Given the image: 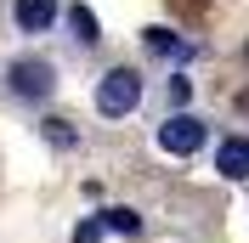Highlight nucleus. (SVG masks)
<instances>
[{"label": "nucleus", "mask_w": 249, "mask_h": 243, "mask_svg": "<svg viewBox=\"0 0 249 243\" xmlns=\"http://www.w3.org/2000/svg\"><path fill=\"white\" fill-rule=\"evenodd\" d=\"M96 221H102V232H142V215L136 209H124V204H119V209H102V215H96Z\"/></svg>", "instance_id": "nucleus-8"}, {"label": "nucleus", "mask_w": 249, "mask_h": 243, "mask_svg": "<svg viewBox=\"0 0 249 243\" xmlns=\"http://www.w3.org/2000/svg\"><path fill=\"white\" fill-rule=\"evenodd\" d=\"M142 40H147V51H153V57H176V62H187V57H193V46H187V40H176L170 29H147Z\"/></svg>", "instance_id": "nucleus-6"}, {"label": "nucleus", "mask_w": 249, "mask_h": 243, "mask_svg": "<svg viewBox=\"0 0 249 243\" xmlns=\"http://www.w3.org/2000/svg\"><path fill=\"white\" fill-rule=\"evenodd\" d=\"M215 170L227 175V181H244L249 175V136H227L215 147Z\"/></svg>", "instance_id": "nucleus-4"}, {"label": "nucleus", "mask_w": 249, "mask_h": 243, "mask_svg": "<svg viewBox=\"0 0 249 243\" xmlns=\"http://www.w3.org/2000/svg\"><path fill=\"white\" fill-rule=\"evenodd\" d=\"M12 17H17V29H23V34H46L51 23H57V0H17Z\"/></svg>", "instance_id": "nucleus-5"}, {"label": "nucleus", "mask_w": 249, "mask_h": 243, "mask_svg": "<svg viewBox=\"0 0 249 243\" xmlns=\"http://www.w3.org/2000/svg\"><path fill=\"white\" fill-rule=\"evenodd\" d=\"M164 96H170V107H181V102H187V96H193V85H187V79H181V74H176V79H170V85H164Z\"/></svg>", "instance_id": "nucleus-10"}, {"label": "nucleus", "mask_w": 249, "mask_h": 243, "mask_svg": "<svg viewBox=\"0 0 249 243\" xmlns=\"http://www.w3.org/2000/svg\"><path fill=\"white\" fill-rule=\"evenodd\" d=\"M102 238V221H79V232H74V243H96Z\"/></svg>", "instance_id": "nucleus-11"}, {"label": "nucleus", "mask_w": 249, "mask_h": 243, "mask_svg": "<svg viewBox=\"0 0 249 243\" xmlns=\"http://www.w3.org/2000/svg\"><path fill=\"white\" fill-rule=\"evenodd\" d=\"M68 29H74L79 46H96V40H102V29H96V12H91V6H68Z\"/></svg>", "instance_id": "nucleus-7"}, {"label": "nucleus", "mask_w": 249, "mask_h": 243, "mask_svg": "<svg viewBox=\"0 0 249 243\" xmlns=\"http://www.w3.org/2000/svg\"><path fill=\"white\" fill-rule=\"evenodd\" d=\"M136 107H142V74L136 68H108V74L96 79V113L124 119V113H136Z\"/></svg>", "instance_id": "nucleus-1"}, {"label": "nucleus", "mask_w": 249, "mask_h": 243, "mask_svg": "<svg viewBox=\"0 0 249 243\" xmlns=\"http://www.w3.org/2000/svg\"><path fill=\"white\" fill-rule=\"evenodd\" d=\"M46 141H51V147H74V124H68V119H46Z\"/></svg>", "instance_id": "nucleus-9"}, {"label": "nucleus", "mask_w": 249, "mask_h": 243, "mask_svg": "<svg viewBox=\"0 0 249 243\" xmlns=\"http://www.w3.org/2000/svg\"><path fill=\"white\" fill-rule=\"evenodd\" d=\"M204 141H210V124H204L198 113H170V119L159 124V147L176 153V158H193Z\"/></svg>", "instance_id": "nucleus-2"}, {"label": "nucleus", "mask_w": 249, "mask_h": 243, "mask_svg": "<svg viewBox=\"0 0 249 243\" xmlns=\"http://www.w3.org/2000/svg\"><path fill=\"white\" fill-rule=\"evenodd\" d=\"M51 91H57V68H51L46 57H17L12 62V96H23V102H46Z\"/></svg>", "instance_id": "nucleus-3"}, {"label": "nucleus", "mask_w": 249, "mask_h": 243, "mask_svg": "<svg viewBox=\"0 0 249 243\" xmlns=\"http://www.w3.org/2000/svg\"><path fill=\"white\" fill-rule=\"evenodd\" d=\"M244 57H249V46H244Z\"/></svg>", "instance_id": "nucleus-12"}]
</instances>
